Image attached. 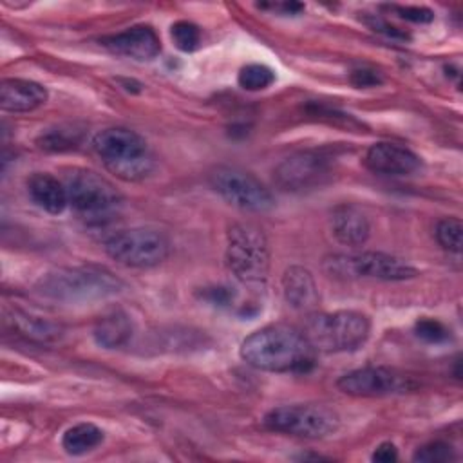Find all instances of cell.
<instances>
[{
    "label": "cell",
    "instance_id": "cell-3",
    "mask_svg": "<svg viewBox=\"0 0 463 463\" xmlns=\"http://www.w3.org/2000/svg\"><path fill=\"white\" fill-rule=\"evenodd\" d=\"M92 148L110 174L128 183L148 177L156 165L145 137L130 128L110 127L98 132Z\"/></svg>",
    "mask_w": 463,
    "mask_h": 463
},
{
    "label": "cell",
    "instance_id": "cell-10",
    "mask_svg": "<svg viewBox=\"0 0 463 463\" xmlns=\"http://www.w3.org/2000/svg\"><path fill=\"white\" fill-rule=\"evenodd\" d=\"M208 184L224 201L244 212L262 213L275 206V199L266 184L253 174L237 166H215L208 174Z\"/></svg>",
    "mask_w": 463,
    "mask_h": 463
},
{
    "label": "cell",
    "instance_id": "cell-31",
    "mask_svg": "<svg viewBox=\"0 0 463 463\" xmlns=\"http://www.w3.org/2000/svg\"><path fill=\"white\" fill-rule=\"evenodd\" d=\"M201 298H204V300H208L210 304H215V306H228L233 300V291L226 286L203 288Z\"/></svg>",
    "mask_w": 463,
    "mask_h": 463
},
{
    "label": "cell",
    "instance_id": "cell-6",
    "mask_svg": "<svg viewBox=\"0 0 463 463\" xmlns=\"http://www.w3.org/2000/svg\"><path fill=\"white\" fill-rule=\"evenodd\" d=\"M69 204L85 219L101 221L123 203L119 190L101 174L89 168H72L65 174Z\"/></svg>",
    "mask_w": 463,
    "mask_h": 463
},
{
    "label": "cell",
    "instance_id": "cell-27",
    "mask_svg": "<svg viewBox=\"0 0 463 463\" xmlns=\"http://www.w3.org/2000/svg\"><path fill=\"white\" fill-rule=\"evenodd\" d=\"M414 461H421V463H447L456 459V452L452 449V445L445 443V441H430L423 447H420L414 456Z\"/></svg>",
    "mask_w": 463,
    "mask_h": 463
},
{
    "label": "cell",
    "instance_id": "cell-12",
    "mask_svg": "<svg viewBox=\"0 0 463 463\" xmlns=\"http://www.w3.org/2000/svg\"><path fill=\"white\" fill-rule=\"evenodd\" d=\"M336 387L349 396L356 398H376V396H389L400 394L414 389V382L411 376L402 374L389 367H360L354 371L345 373L338 378Z\"/></svg>",
    "mask_w": 463,
    "mask_h": 463
},
{
    "label": "cell",
    "instance_id": "cell-33",
    "mask_svg": "<svg viewBox=\"0 0 463 463\" xmlns=\"http://www.w3.org/2000/svg\"><path fill=\"white\" fill-rule=\"evenodd\" d=\"M262 7H273V9H282L284 13L289 14H297L304 9V4H297V2H284V4H262Z\"/></svg>",
    "mask_w": 463,
    "mask_h": 463
},
{
    "label": "cell",
    "instance_id": "cell-9",
    "mask_svg": "<svg viewBox=\"0 0 463 463\" xmlns=\"http://www.w3.org/2000/svg\"><path fill=\"white\" fill-rule=\"evenodd\" d=\"M327 273L344 279H376L385 282L409 280L418 269L400 257L382 251H362L349 255H331L324 260Z\"/></svg>",
    "mask_w": 463,
    "mask_h": 463
},
{
    "label": "cell",
    "instance_id": "cell-4",
    "mask_svg": "<svg viewBox=\"0 0 463 463\" xmlns=\"http://www.w3.org/2000/svg\"><path fill=\"white\" fill-rule=\"evenodd\" d=\"M302 333L318 353H345L367 342L371 320L367 315L353 309L318 313L307 318Z\"/></svg>",
    "mask_w": 463,
    "mask_h": 463
},
{
    "label": "cell",
    "instance_id": "cell-15",
    "mask_svg": "<svg viewBox=\"0 0 463 463\" xmlns=\"http://www.w3.org/2000/svg\"><path fill=\"white\" fill-rule=\"evenodd\" d=\"M47 101V89L33 80L5 78L0 83V107L7 112H31Z\"/></svg>",
    "mask_w": 463,
    "mask_h": 463
},
{
    "label": "cell",
    "instance_id": "cell-11",
    "mask_svg": "<svg viewBox=\"0 0 463 463\" xmlns=\"http://www.w3.org/2000/svg\"><path fill=\"white\" fill-rule=\"evenodd\" d=\"M333 174L331 157L318 150H300L282 159L275 170V184L286 192H306L329 181Z\"/></svg>",
    "mask_w": 463,
    "mask_h": 463
},
{
    "label": "cell",
    "instance_id": "cell-8",
    "mask_svg": "<svg viewBox=\"0 0 463 463\" xmlns=\"http://www.w3.org/2000/svg\"><path fill=\"white\" fill-rule=\"evenodd\" d=\"M107 255L127 268H152L170 253L168 237L156 228H128L105 241Z\"/></svg>",
    "mask_w": 463,
    "mask_h": 463
},
{
    "label": "cell",
    "instance_id": "cell-17",
    "mask_svg": "<svg viewBox=\"0 0 463 463\" xmlns=\"http://www.w3.org/2000/svg\"><path fill=\"white\" fill-rule=\"evenodd\" d=\"M284 300L298 311H311L317 307L320 295L313 273L304 266H289L282 275Z\"/></svg>",
    "mask_w": 463,
    "mask_h": 463
},
{
    "label": "cell",
    "instance_id": "cell-29",
    "mask_svg": "<svg viewBox=\"0 0 463 463\" xmlns=\"http://www.w3.org/2000/svg\"><path fill=\"white\" fill-rule=\"evenodd\" d=\"M364 22L367 24L369 29H373L374 33H380V34H383V36H387V38H392V40H409V38H411L409 33H405L403 29H400V27L389 24L387 20H383V18H380V16H376V14L365 16Z\"/></svg>",
    "mask_w": 463,
    "mask_h": 463
},
{
    "label": "cell",
    "instance_id": "cell-5",
    "mask_svg": "<svg viewBox=\"0 0 463 463\" xmlns=\"http://www.w3.org/2000/svg\"><path fill=\"white\" fill-rule=\"evenodd\" d=\"M224 260L244 284H264L269 273V246L264 232L251 222H233L226 232Z\"/></svg>",
    "mask_w": 463,
    "mask_h": 463
},
{
    "label": "cell",
    "instance_id": "cell-7",
    "mask_svg": "<svg viewBox=\"0 0 463 463\" xmlns=\"http://www.w3.org/2000/svg\"><path fill=\"white\" fill-rule=\"evenodd\" d=\"M262 423L275 432L306 439H322L338 430L340 416L322 403H293L268 411Z\"/></svg>",
    "mask_w": 463,
    "mask_h": 463
},
{
    "label": "cell",
    "instance_id": "cell-24",
    "mask_svg": "<svg viewBox=\"0 0 463 463\" xmlns=\"http://www.w3.org/2000/svg\"><path fill=\"white\" fill-rule=\"evenodd\" d=\"M461 233H463V224L458 217H443L436 224V241L439 246L450 253H459L461 251Z\"/></svg>",
    "mask_w": 463,
    "mask_h": 463
},
{
    "label": "cell",
    "instance_id": "cell-18",
    "mask_svg": "<svg viewBox=\"0 0 463 463\" xmlns=\"http://www.w3.org/2000/svg\"><path fill=\"white\" fill-rule=\"evenodd\" d=\"M27 194L36 206L45 210L47 213H61L69 204L67 188L63 181L51 174L36 172L27 179Z\"/></svg>",
    "mask_w": 463,
    "mask_h": 463
},
{
    "label": "cell",
    "instance_id": "cell-13",
    "mask_svg": "<svg viewBox=\"0 0 463 463\" xmlns=\"http://www.w3.org/2000/svg\"><path fill=\"white\" fill-rule=\"evenodd\" d=\"M99 43L118 54L139 61L154 60L161 52V42L157 33L150 25H134L121 33L99 38Z\"/></svg>",
    "mask_w": 463,
    "mask_h": 463
},
{
    "label": "cell",
    "instance_id": "cell-20",
    "mask_svg": "<svg viewBox=\"0 0 463 463\" xmlns=\"http://www.w3.org/2000/svg\"><path fill=\"white\" fill-rule=\"evenodd\" d=\"M9 320L16 331H20L24 336L38 342H52L61 336V326L45 320L38 315L27 313L20 307H13L9 311Z\"/></svg>",
    "mask_w": 463,
    "mask_h": 463
},
{
    "label": "cell",
    "instance_id": "cell-1",
    "mask_svg": "<svg viewBox=\"0 0 463 463\" xmlns=\"http://www.w3.org/2000/svg\"><path fill=\"white\" fill-rule=\"evenodd\" d=\"M317 351L302 329L288 324H269L253 331L241 344V358L268 373H306L315 365Z\"/></svg>",
    "mask_w": 463,
    "mask_h": 463
},
{
    "label": "cell",
    "instance_id": "cell-21",
    "mask_svg": "<svg viewBox=\"0 0 463 463\" xmlns=\"http://www.w3.org/2000/svg\"><path fill=\"white\" fill-rule=\"evenodd\" d=\"M85 137V128L78 127L74 123L65 125H54L51 128H45L36 137V146L45 152H65L80 146V143Z\"/></svg>",
    "mask_w": 463,
    "mask_h": 463
},
{
    "label": "cell",
    "instance_id": "cell-2",
    "mask_svg": "<svg viewBox=\"0 0 463 463\" xmlns=\"http://www.w3.org/2000/svg\"><path fill=\"white\" fill-rule=\"evenodd\" d=\"M125 288V282L112 271L98 266L58 268L47 271L36 282V291L54 302L63 304H85L105 300L118 295Z\"/></svg>",
    "mask_w": 463,
    "mask_h": 463
},
{
    "label": "cell",
    "instance_id": "cell-14",
    "mask_svg": "<svg viewBox=\"0 0 463 463\" xmlns=\"http://www.w3.org/2000/svg\"><path fill=\"white\" fill-rule=\"evenodd\" d=\"M365 166L382 175H411L421 166V159L411 148L380 141L367 148Z\"/></svg>",
    "mask_w": 463,
    "mask_h": 463
},
{
    "label": "cell",
    "instance_id": "cell-22",
    "mask_svg": "<svg viewBox=\"0 0 463 463\" xmlns=\"http://www.w3.org/2000/svg\"><path fill=\"white\" fill-rule=\"evenodd\" d=\"M101 441H103V430L90 421L76 423L69 427L61 436V447L71 456H83L94 450Z\"/></svg>",
    "mask_w": 463,
    "mask_h": 463
},
{
    "label": "cell",
    "instance_id": "cell-26",
    "mask_svg": "<svg viewBox=\"0 0 463 463\" xmlns=\"http://www.w3.org/2000/svg\"><path fill=\"white\" fill-rule=\"evenodd\" d=\"M414 333L418 338H421L427 344H441L450 338V329L443 322L429 317L416 320Z\"/></svg>",
    "mask_w": 463,
    "mask_h": 463
},
{
    "label": "cell",
    "instance_id": "cell-23",
    "mask_svg": "<svg viewBox=\"0 0 463 463\" xmlns=\"http://www.w3.org/2000/svg\"><path fill=\"white\" fill-rule=\"evenodd\" d=\"M237 81L244 90H264L275 81V72L264 63H248L239 71Z\"/></svg>",
    "mask_w": 463,
    "mask_h": 463
},
{
    "label": "cell",
    "instance_id": "cell-28",
    "mask_svg": "<svg viewBox=\"0 0 463 463\" xmlns=\"http://www.w3.org/2000/svg\"><path fill=\"white\" fill-rule=\"evenodd\" d=\"M389 11H394L400 18L414 24H429L434 20V13L429 7L421 5H387Z\"/></svg>",
    "mask_w": 463,
    "mask_h": 463
},
{
    "label": "cell",
    "instance_id": "cell-25",
    "mask_svg": "<svg viewBox=\"0 0 463 463\" xmlns=\"http://www.w3.org/2000/svg\"><path fill=\"white\" fill-rule=\"evenodd\" d=\"M170 36L174 45L183 52H192L201 43V29L188 20H177L170 27Z\"/></svg>",
    "mask_w": 463,
    "mask_h": 463
},
{
    "label": "cell",
    "instance_id": "cell-32",
    "mask_svg": "<svg viewBox=\"0 0 463 463\" xmlns=\"http://www.w3.org/2000/svg\"><path fill=\"white\" fill-rule=\"evenodd\" d=\"M371 459H373V461H380V463L396 461V459H398V449H396L394 443L383 441V443H380V445L374 449Z\"/></svg>",
    "mask_w": 463,
    "mask_h": 463
},
{
    "label": "cell",
    "instance_id": "cell-30",
    "mask_svg": "<svg viewBox=\"0 0 463 463\" xmlns=\"http://www.w3.org/2000/svg\"><path fill=\"white\" fill-rule=\"evenodd\" d=\"M349 81H351L356 89H369V87L380 85V83L383 81V76H382V72H378V71H374V69L362 67V69L351 71Z\"/></svg>",
    "mask_w": 463,
    "mask_h": 463
},
{
    "label": "cell",
    "instance_id": "cell-19",
    "mask_svg": "<svg viewBox=\"0 0 463 463\" xmlns=\"http://www.w3.org/2000/svg\"><path fill=\"white\" fill-rule=\"evenodd\" d=\"M92 336L96 344L105 349L121 347L132 336V322L123 309L112 307L96 320Z\"/></svg>",
    "mask_w": 463,
    "mask_h": 463
},
{
    "label": "cell",
    "instance_id": "cell-16",
    "mask_svg": "<svg viewBox=\"0 0 463 463\" xmlns=\"http://www.w3.org/2000/svg\"><path fill=\"white\" fill-rule=\"evenodd\" d=\"M331 232L344 246H362L371 235V222L356 204H338L331 213Z\"/></svg>",
    "mask_w": 463,
    "mask_h": 463
}]
</instances>
